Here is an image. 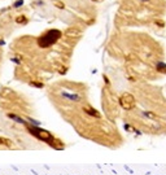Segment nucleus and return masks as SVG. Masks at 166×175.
Here are the masks:
<instances>
[{
    "label": "nucleus",
    "mask_w": 166,
    "mask_h": 175,
    "mask_svg": "<svg viewBox=\"0 0 166 175\" xmlns=\"http://www.w3.org/2000/svg\"><path fill=\"white\" fill-rule=\"evenodd\" d=\"M21 3H22V0H20V2H18V3L16 4V7H20V5H21Z\"/></svg>",
    "instance_id": "obj_4"
},
{
    "label": "nucleus",
    "mask_w": 166,
    "mask_h": 175,
    "mask_svg": "<svg viewBox=\"0 0 166 175\" xmlns=\"http://www.w3.org/2000/svg\"><path fill=\"white\" fill-rule=\"evenodd\" d=\"M119 104L122 105V108H125L126 110H131L135 107V99L131 93H123L119 98Z\"/></svg>",
    "instance_id": "obj_2"
},
{
    "label": "nucleus",
    "mask_w": 166,
    "mask_h": 175,
    "mask_svg": "<svg viewBox=\"0 0 166 175\" xmlns=\"http://www.w3.org/2000/svg\"><path fill=\"white\" fill-rule=\"evenodd\" d=\"M156 69H157V72H158V73L165 74V73H166V64H163V62H157Z\"/></svg>",
    "instance_id": "obj_3"
},
{
    "label": "nucleus",
    "mask_w": 166,
    "mask_h": 175,
    "mask_svg": "<svg viewBox=\"0 0 166 175\" xmlns=\"http://www.w3.org/2000/svg\"><path fill=\"white\" fill-rule=\"evenodd\" d=\"M61 37V32L58 30H49L48 32H46L43 37L39 38L38 43H39V46L43 47V48H47L49 46H52L53 43H56Z\"/></svg>",
    "instance_id": "obj_1"
}]
</instances>
